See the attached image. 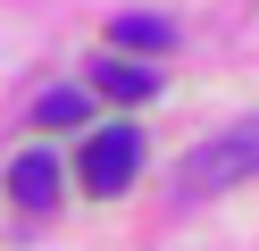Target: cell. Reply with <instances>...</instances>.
Instances as JSON below:
<instances>
[{"label":"cell","instance_id":"obj_1","mask_svg":"<svg viewBox=\"0 0 259 251\" xmlns=\"http://www.w3.org/2000/svg\"><path fill=\"white\" fill-rule=\"evenodd\" d=\"M259 176V117H242V126L209 134V142H192L184 159H176V193L201 201V193H226V184Z\"/></svg>","mask_w":259,"mask_h":251},{"label":"cell","instance_id":"obj_2","mask_svg":"<svg viewBox=\"0 0 259 251\" xmlns=\"http://www.w3.org/2000/svg\"><path fill=\"white\" fill-rule=\"evenodd\" d=\"M142 167V134L134 126H101L84 142V159H75V176H84V193H125Z\"/></svg>","mask_w":259,"mask_h":251},{"label":"cell","instance_id":"obj_3","mask_svg":"<svg viewBox=\"0 0 259 251\" xmlns=\"http://www.w3.org/2000/svg\"><path fill=\"white\" fill-rule=\"evenodd\" d=\"M9 193H17L25 209H51V201H59V159H51V151H25V159L9 167Z\"/></svg>","mask_w":259,"mask_h":251},{"label":"cell","instance_id":"obj_4","mask_svg":"<svg viewBox=\"0 0 259 251\" xmlns=\"http://www.w3.org/2000/svg\"><path fill=\"white\" fill-rule=\"evenodd\" d=\"M109 42H117V50H167L176 42V25H167V17H117V25H109Z\"/></svg>","mask_w":259,"mask_h":251},{"label":"cell","instance_id":"obj_5","mask_svg":"<svg viewBox=\"0 0 259 251\" xmlns=\"http://www.w3.org/2000/svg\"><path fill=\"white\" fill-rule=\"evenodd\" d=\"M92 76H101V92H117V100H151V67H125V59H101V67H92Z\"/></svg>","mask_w":259,"mask_h":251},{"label":"cell","instance_id":"obj_6","mask_svg":"<svg viewBox=\"0 0 259 251\" xmlns=\"http://www.w3.org/2000/svg\"><path fill=\"white\" fill-rule=\"evenodd\" d=\"M34 117H42V126H75V117H84V92H51Z\"/></svg>","mask_w":259,"mask_h":251}]
</instances>
